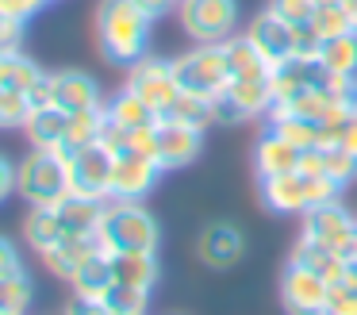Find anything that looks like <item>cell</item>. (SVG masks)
<instances>
[{"label":"cell","instance_id":"1","mask_svg":"<svg viewBox=\"0 0 357 315\" xmlns=\"http://www.w3.org/2000/svg\"><path fill=\"white\" fill-rule=\"evenodd\" d=\"M150 15L135 0H100L96 4V43L116 66H135L150 46Z\"/></svg>","mask_w":357,"mask_h":315},{"label":"cell","instance_id":"2","mask_svg":"<svg viewBox=\"0 0 357 315\" xmlns=\"http://www.w3.org/2000/svg\"><path fill=\"white\" fill-rule=\"evenodd\" d=\"M96 238H100V246L108 254H123V250L158 254L162 227H158V219L139 204V200H108Z\"/></svg>","mask_w":357,"mask_h":315},{"label":"cell","instance_id":"3","mask_svg":"<svg viewBox=\"0 0 357 315\" xmlns=\"http://www.w3.org/2000/svg\"><path fill=\"white\" fill-rule=\"evenodd\" d=\"M16 192L31 207H54L70 196V161L58 150H39L35 146L16 166Z\"/></svg>","mask_w":357,"mask_h":315},{"label":"cell","instance_id":"4","mask_svg":"<svg viewBox=\"0 0 357 315\" xmlns=\"http://www.w3.org/2000/svg\"><path fill=\"white\" fill-rule=\"evenodd\" d=\"M173 73H177L181 92L200 96L215 104L231 85V61H227L223 43H196V50L173 58Z\"/></svg>","mask_w":357,"mask_h":315},{"label":"cell","instance_id":"5","mask_svg":"<svg viewBox=\"0 0 357 315\" xmlns=\"http://www.w3.org/2000/svg\"><path fill=\"white\" fill-rule=\"evenodd\" d=\"M261 189V200L269 212L280 215H296V212H311V207L326 204V200H338V184L331 177H315V173H280V177H261L257 181Z\"/></svg>","mask_w":357,"mask_h":315},{"label":"cell","instance_id":"6","mask_svg":"<svg viewBox=\"0 0 357 315\" xmlns=\"http://www.w3.org/2000/svg\"><path fill=\"white\" fill-rule=\"evenodd\" d=\"M177 20L192 43H227L238 27V0H181Z\"/></svg>","mask_w":357,"mask_h":315},{"label":"cell","instance_id":"7","mask_svg":"<svg viewBox=\"0 0 357 315\" xmlns=\"http://www.w3.org/2000/svg\"><path fill=\"white\" fill-rule=\"evenodd\" d=\"M123 89H131L135 96L146 100V104L158 112V119H162V115L173 108V100L181 96V85H177V73H173V61L150 58V54H142L135 66H127V85H123Z\"/></svg>","mask_w":357,"mask_h":315},{"label":"cell","instance_id":"8","mask_svg":"<svg viewBox=\"0 0 357 315\" xmlns=\"http://www.w3.org/2000/svg\"><path fill=\"white\" fill-rule=\"evenodd\" d=\"M273 73V69H269ZM269 73L257 77H231L227 92L215 100V123H242L273 108V81Z\"/></svg>","mask_w":357,"mask_h":315},{"label":"cell","instance_id":"9","mask_svg":"<svg viewBox=\"0 0 357 315\" xmlns=\"http://www.w3.org/2000/svg\"><path fill=\"white\" fill-rule=\"evenodd\" d=\"M66 161H70V192L73 196L108 200V192H112V161H116V154H112L108 146L104 142L81 146V150H73Z\"/></svg>","mask_w":357,"mask_h":315},{"label":"cell","instance_id":"10","mask_svg":"<svg viewBox=\"0 0 357 315\" xmlns=\"http://www.w3.org/2000/svg\"><path fill=\"white\" fill-rule=\"evenodd\" d=\"M354 230H357V215L349 212L342 200H326V204L303 212V230L300 235L311 238V242H319V246H331V250L346 254Z\"/></svg>","mask_w":357,"mask_h":315},{"label":"cell","instance_id":"11","mask_svg":"<svg viewBox=\"0 0 357 315\" xmlns=\"http://www.w3.org/2000/svg\"><path fill=\"white\" fill-rule=\"evenodd\" d=\"M326 300H331V284L311 269L288 261L280 277V307L288 315H326Z\"/></svg>","mask_w":357,"mask_h":315},{"label":"cell","instance_id":"12","mask_svg":"<svg viewBox=\"0 0 357 315\" xmlns=\"http://www.w3.org/2000/svg\"><path fill=\"white\" fill-rule=\"evenodd\" d=\"M200 146H204V131L185 127V123H173V119H158V127H154V161L162 166V173L192 166V161L200 158Z\"/></svg>","mask_w":357,"mask_h":315},{"label":"cell","instance_id":"13","mask_svg":"<svg viewBox=\"0 0 357 315\" xmlns=\"http://www.w3.org/2000/svg\"><path fill=\"white\" fill-rule=\"evenodd\" d=\"M162 177V166L146 154H135V150H123L116 154L112 161V192L108 200H146V192L158 184Z\"/></svg>","mask_w":357,"mask_h":315},{"label":"cell","instance_id":"14","mask_svg":"<svg viewBox=\"0 0 357 315\" xmlns=\"http://www.w3.org/2000/svg\"><path fill=\"white\" fill-rule=\"evenodd\" d=\"M242 254H246V238H242V230L234 227V223L215 219L200 230V238H196V258L208 269H231L242 261Z\"/></svg>","mask_w":357,"mask_h":315},{"label":"cell","instance_id":"15","mask_svg":"<svg viewBox=\"0 0 357 315\" xmlns=\"http://www.w3.org/2000/svg\"><path fill=\"white\" fill-rule=\"evenodd\" d=\"M273 81V104H284V100H296L300 92L315 89L319 81H326L319 58H303V54H292V58L277 61L269 73Z\"/></svg>","mask_w":357,"mask_h":315},{"label":"cell","instance_id":"16","mask_svg":"<svg viewBox=\"0 0 357 315\" xmlns=\"http://www.w3.org/2000/svg\"><path fill=\"white\" fill-rule=\"evenodd\" d=\"M246 38L265 54L269 66H277V61H284V58H292V54H296V27L288 20H280L277 12H269V8L250 20Z\"/></svg>","mask_w":357,"mask_h":315},{"label":"cell","instance_id":"17","mask_svg":"<svg viewBox=\"0 0 357 315\" xmlns=\"http://www.w3.org/2000/svg\"><path fill=\"white\" fill-rule=\"evenodd\" d=\"M50 100H54V108H62L70 115L104 108L96 81L89 73H81V69H58V73H50Z\"/></svg>","mask_w":357,"mask_h":315},{"label":"cell","instance_id":"18","mask_svg":"<svg viewBox=\"0 0 357 315\" xmlns=\"http://www.w3.org/2000/svg\"><path fill=\"white\" fill-rule=\"evenodd\" d=\"M288 261H292V265L311 269V273L323 277L326 284L346 281V273H349V258H346V254L331 250V246H319V242H311V238H303V235L296 238V246H292V254H288Z\"/></svg>","mask_w":357,"mask_h":315},{"label":"cell","instance_id":"19","mask_svg":"<svg viewBox=\"0 0 357 315\" xmlns=\"http://www.w3.org/2000/svg\"><path fill=\"white\" fill-rule=\"evenodd\" d=\"M300 158H303L300 146H292L288 138H280L277 131L269 127L261 138H257V146H254V169H257V181H261V177L296 173V169H300Z\"/></svg>","mask_w":357,"mask_h":315},{"label":"cell","instance_id":"20","mask_svg":"<svg viewBox=\"0 0 357 315\" xmlns=\"http://www.w3.org/2000/svg\"><path fill=\"white\" fill-rule=\"evenodd\" d=\"M96 250H104L96 235H85V238H62V242H58L54 250L43 254V265H47L54 277H62V281H73V273H77V269L85 265V261L93 258Z\"/></svg>","mask_w":357,"mask_h":315},{"label":"cell","instance_id":"21","mask_svg":"<svg viewBox=\"0 0 357 315\" xmlns=\"http://www.w3.org/2000/svg\"><path fill=\"white\" fill-rule=\"evenodd\" d=\"M104 204L108 200H89V196H66L58 207V219L66 227V238H85V235H96L100 230V219H104Z\"/></svg>","mask_w":357,"mask_h":315},{"label":"cell","instance_id":"22","mask_svg":"<svg viewBox=\"0 0 357 315\" xmlns=\"http://www.w3.org/2000/svg\"><path fill=\"white\" fill-rule=\"evenodd\" d=\"M66 127H70V112H62V108H54V104L35 108L24 123L31 146H39V150H58V154H62V146H66Z\"/></svg>","mask_w":357,"mask_h":315},{"label":"cell","instance_id":"23","mask_svg":"<svg viewBox=\"0 0 357 315\" xmlns=\"http://www.w3.org/2000/svg\"><path fill=\"white\" fill-rule=\"evenodd\" d=\"M112 258V273H116L119 284H131V288H154L158 284V254L146 250H123V254H108Z\"/></svg>","mask_w":357,"mask_h":315},{"label":"cell","instance_id":"24","mask_svg":"<svg viewBox=\"0 0 357 315\" xmlns=\"http://www.w3.org/2000/svg\"><path fill=\"white\" fill-rule=\"evenodd\" d=\"M319 66H323L326 77H346V81H357V31L338 38H326L319 46Z\"/></svg>","mask_w":357,"mask_h":315},{"label":"cell","instance_id":"25","mask_svg":"<svg viewBox=\"0 0 357 315\" xmlns=\"http://www.w3.org/2000/svg\"><path fill=\"white\" fill-rule=\"evenodd\" d=\"M73 296H81V300H100L104 292L116 284V273H112V258H108V250H96L93 258L85 261V265L73 273Z\"/></svg>","mask_w":357,"mask_h":315},{"label":"cell","instance_id":"26","mask_svg":"<svg viewBox=\"0 0 357 315\" xmlns=\"http://www.w3.org/2000/svg\"><path fill=\"white\" fill-rule=\"evenodd\" d=\"M43 69L35 58H27L24 50H0V89H16V92H31L43 81Z\"/></svg>","mask_w":357,"mask_h":315},{"label":"cell","instance_id":"27","mask_svg":"<svg viewBox=\"0 0 357 315\" xmlns=\"http://www.w3.org/2000/svg\"><path fill=\"white\" fill-rule=\"evenodd\" d=\"M104 115H108L112 123H119V127H127V131L154 127V123H158V112H154V108H150L142 96H135L131 89L116 92V96L104 104Z\"/></svg>","mask_w":357,"mask_h":315},{"label":"cell","instance_id":"28","mask_svg":"<svg viewBox=\"0 0 357 315\" xmlns=\"http://www.w3.org/2000/svg\"><path fill=\"white\" fill-rule=\"evenodd\" d=\"M24 238H27V246L39 250V254L54 250V246L66 238V227H62V219H58V207H31L27 219H24Z\"/></svg>","mask_w":357,"mask_h":315},{"label":"cell","instance_id":"29","mask_svg":"<svg viewBox=\"0 0 357 315\" xmlns=\"http://www.w3.org/2000/svg\"><path fill=\"white\" fill-rule=\"evenodd\" d=\"M223 46H227V61H231V77H257V73H269L273 69L265 61V54L246 35H231Z\"/></svg>","mask_w":357,"mask_h":315},{"label":"cell","instance_id":"30","mask_svg":"<svg viewBox=\"0 0 357 315\" xmlns=\"http://www.w3.org/2000/svg\"><path fill=\"white\" fill-rule=\"evenodd\" d=\"M100 127H104V108H96V112H73L70 115V127H66L62 158H70V154L81 150V146L100 142Z\"/></svg>","mask_w":357,"mask_h":315},{"label":"cell","instance_id":"31","mask_svg":"<svg viewBox=\"0 0 357 315\" xmlns=\"http://www.w3.org/2000/svg\"><path fill=\"white\" fill-rule=\"evenodd\" d=\"M162 119H173V123H185V127L204 131L208 123H215V104H211V100H200V96H188V92H181Z\"/></svg>","mask_w":357,"mask_h":315},{"label":"cell","instance_id":"32","mask_svg":"<svg viewBox=\"0 0 357 315\" xmlns=\"http://www.w3.org/2000/svg\"><path fill=\"white\" fill-rule=\"evenodd\" d=\"M100 304L108 307L112 315H146V304H150V292L146 288H131V284H112L108 292L100 296Z\"/></svg>","mask_w":357,"mask_h":315},{"label":"cell","instance_id":"33","mask_svg":"<svg viewBox=\"0 0 357 315\" xmlns=\"http://www.w3.org/2000/svg\"><path fill=\"white\" fill-rule=\"evenodd\" d=\"M27 304H31V277L24 269L0 277V315H24Z\"/></svg>","mask_w":357,"mask_h":315},{"label":"cell","instance_id":"34","mask_svg":"<svg viewBox=\"0 0 357 315\" xmlns=\"http://www.w3.org/2000/svg\"><path fill=\"white\" fill-rule=\"evenodd\" d=\"M311 27H315V35L326 43V38L349 35V31H354V23H349V15H346V8H342V0H334V4H315Z\"/></svg>","mask_w":357,"mask_h":315},{"label":"cell","instance_id":"35","mask_svg":"<svg viewBox=\"0 0 357 315\" xmlns=\"http://www.w3.org/2000/svg\"><path fill=\"white\" fill-rule=\"evenodd\" d=\"M323 177H331L338 189H346L357 177V158L346 154L342 146H323Z\"/></svg>","mask_w":357,"mask_h":315},{"label":"cell","instance_id":"36","mask_svg":"<svg viewBox=\"0 0 357 315\" xmlns=\"http://www.w3.org/2000/svg\"><path fill=\"white\" fill-rule=\"evenodd\" d=\"M31 115V100L16 89H0V127H24Z\"/></svg>","mask_w":357,"mask_h":315},{"label":"cell","instance_id":"37","mask_svg":"<svg viewBox=\"0 0 357 315\" xmlns=\"http://www.w3.org/2000/svg\"><path fill=\"white\" fill-rule=\"evenodd\" d=\"M269 12H277L280 20H288L292 27H300V23H311L315 0H269Z\"/></svg>","mask_w":357,"mask_h":315},{"label":"cell","instance_id":"38","mask_svg":"<svg viewBox=\"0 0 357 315\" xmlns=\"http://www.w3.org/2000/svg\"><path fill=\"white\" fill-rule=\"evenodd\" d=\"M334 146H342L346 154L357 158V119L354 115H342V119L334 123Z\"/></svg>","mask_w":357,"mask_h":315},{"label":"cell","instance_id":"39","mask_svg":"<svg viewBox=\"0 0 357 315\" xmlns=\"http://www.w3.org/2000/svg\"><path fill=\"white\" fill-rule=\"evenodd\" d=\"M43 8H47V0H0V12H8L12 20L27 23L31 15H39Z\"/></svg>","mask_w":357,"mask_h":315},{"label":"cell","instance_id":"40","mask_svg":"<svg viewBox=\"0 0 357 315\" xmlns=\"http://www.w3.org/2000/svg\"><path fill=\"white\" fill-rule=\"evenodd\" d=\"M20 38H24V23L0 12V50H20Z\"/></svg>","mask_w":357,"mask_h":315},{"label":"cell","instance_id":"41","mask_svg":"<svg viewBox=\"0 0 357 315\" xmlns=\"http://www.w3.org/2000/svg\"><path fill=\"white\" fill-rule=\"evenodd\" d=\"M20 269H24V265H20V250H16V246H12L4 235H0V277L20 273Z\"/></svg>","mask_w":357,"mask_h":315},{"label":"cell","instance_id":"42","mask_svg":"<svg viewBox=\"0 0 357 315\" xmlns=\"http://www.w3.org/2000/svg\"><path fill=\"white\" fill-rule=\"evenodd\" d=\"M12 192H16V166H12L4 154H0V204H4Z\"/></svg>","mask_w":357,"mask_h":315},{"label":"cell","instance_id":"43","mask_svg":"<svg viewBox=\"0 0 357 315\" xmlns=\"http://www.w3.org/2000/svg\"><path fill=\"white\" fill-rule=\"evenodd\" d=\"M66 315H112V312L100 304V300H81V296H73L70 307H66Z\"/></svg>","mask_w":357,"mask_h":315},{"label":"cell","instance_id":"44","mask_svg":"<svg viewBox=\"0 0 357 315\" xmlns=\"http://www.w3.org/2000/svg\"><path fill=\"white\" fill-rule=\"evenodd\" d=\"M135 4H139L142 12L150 15V20H162V15H169L173 8L181 4V0H135Z\"/></svg>","mask_w":357,"mask_h":315},{"label":"cell","instance_id":"45","mask_svg":"<svg viewBox=\"0 0 357 315\" xmlns=\"http://www.w3.org/2000/svg\"><path fill=\"white\" fill-rule=\"evenodd\" d=\"M346 115H354V119H357V85H354V92H349V108H346Z\"/></svg>","mask_w":357,"mask_h":315},{"label":"cell","instance_id":"46","mask_svg":"<svg viewBox=\"0 0 357 315\" xmlns=\"http://www.w3.org/2000/svg\"><path fill=\"white\" fill-rule=\"evenodd\" d=\"M346 258H349V261H357V230H354V238H349V250H346Z\"/></svg>","mask_w":357,"mask_h":315},{"label":"cell","instance_id":"47","mask_svg":"<svg viewBox=\"0 0 357 315\" xmlns=\"http://www.w3.org/2000/svg\"><path fill=\"white\" fill-rule=\"evenodd\" d=\"M315 4H334V0H315Z\"/></svg>","mask_w":357,"mask_h":315}]
</instances>
